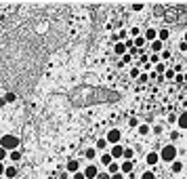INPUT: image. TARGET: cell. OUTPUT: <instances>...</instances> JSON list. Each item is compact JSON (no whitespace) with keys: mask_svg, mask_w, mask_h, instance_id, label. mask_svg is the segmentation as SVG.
I'll return each mask as SVG.
<instances>
[{"mask_svg":"<svg viewBox=\"0 0 187 179\" xmlns=\"http://www.w3.org/2000/svg\"><path fill=\"white\" fill-rule=\"evenodd\" d=\"M160 48H162V42H160V40H153L152 42V51H160Z\"/></svg>","mask_w":187,"mask_h":179,"instance_id":"17","label":"cell"},{"mask_svg":"<svg viewBox=\"0 0 187 179\" xmlns=\"http://www.w3.org/2000/svg\"><path fill=\"white\" fill-rule=\"evenodd\" d=\"M112 179H124V175H122V173H116V175H112Z\"/></svg>","mask_w":187,"mask_h":179,"instance_id":"29","label":"cell"},{"mask_svg":"<svg viewBox=\"0 0 187 179\" xmlns=\"http://www.w3.org/2000/svg\"><path fill=\"white\" fill-rule=\"evenodd\" d=\"M4 103H6V101H4V99H0V107H2V106H4Z\"/></svg>","mask_w":187,"mask_h":179,"instance_id":"31","label":"cell"},{"mask_svg":"<svg viewBox=\"0 0 187 179\" xmlns=\"http://www.w3.org/2000/svg\"><path fill=\"white\" fill-rule=\"evenodd\" d=\"M2 173H4V167H2V164H0V175H2Z\"/></svg>","mask_w":187,"mask_h":179,"instance_id":"32","label":"cell"},{"mask_svg":"<svg viewBox=\"0 0 187 179\" xmlns=\"http://www.w3.org/2000/svg\"><path fill=\"white\" fill-rule=\"evenodd\" d=\"M135 44H137V47H143V44H145V38L137 36V38H135Z\"/></svg>","mask_w":187,"mask_h":179,"instance_id":"20","label":"cell"},{"mask_svg":"<svg viewBox=\"0 0 187 179\" xmlns=\"http://www.w3.org/2000/svg\"><path fill=\"white\" fill-rule=\"evenodd\" d=\"M84 156H86V158H95V150H86Z\"/></svg>","mask_w":187,"mask_h":179,"instance_id":"26","label":"cell"},{"mask_svg":"<svg viewBox=\"0 0 187 179\" xmlns=\"http://www.w3.org/2000/svg\"><path fill=\"white\" fill-rule=\"evenodd\" d=\"M141 179H156V177H153L152 171H147V173H143V177H141Z\"/></svg>","mask_w":187,"mask_h":179,"instance_id":"24","label":"cell"},{"mask_svg":"<svg viewBox=\"0 0 187 179\" xmlns=\"http://www.w3.org/2000/svg\"><path fill=\"white\" fill-rule=\"evenodd\" d=\"M158 160H160V156L156 154V152H149V154H147V164H156Z\"/></svg>","mask_w":187,"mask_h":179,"instance_id":"7","label":"cell"},{"mask_svg":"<svg viewBox=\"0 0 187 179\" xmlns=\"http://www.w3.org/2000/svg\"><path fill=\"white\" fill-rule=\"evenodd\" d=\"M179 127H181V129H187V114H181V116H179Z\"/></svg>","mask_w":187,"mask_h":179,"instance_id":"11","label":"cell"},{"mask_svg":"<svg viewBox=\"0 0 187 179\" xmlns=\"http://www.w3.org/2000/svg\"><path fill=\"white\" fill-rule=\"evenodd\" d=\"M124 158H126V160H132V156H135V152H132V150H130V148H126V150H124Z\"/></svg>","mask_w":187,"mask_h":179,"instance_id":"15","label":"cell"},{"mask_svg":"<svg viewBox=\"0 0 187 179\" xmlns=\"http://www.w3.org/2000/svg\"><path fill=\"white\" fill-rule=\"evenodd\" d=\"M130 34H132L135 38H137V36H139V27H132V30H130Z\"/></svg>","mask_w":187,"mask_h":179,"instance_id":"27","label":"cell"},{"mask_svg":"<svg viewBox=\"0 0 187 179\" xmlns=\"http://www.w3.org/2000/svg\"><path fill=\"white\" fill-rule=\"evenodd\" d=\"M139 133H141V135H147V133H149V127H145V124H143V127L139 129Z\"/></svg>","mask_w":187,"mask_h":179,"instance_id":"25","label":"cell"},{"mask_svg":"<svg viewBox=\"0 0 187 179\" xmlns=\"http://www.w3.org/2000/svg\"><path fill=\"white\" fill-rule=\"evenodd\" d=\"M17 137H13V135H4L2 137V141H0V148H4V150H13V148H17Z\"/></svg>","mask_w":187,"mask_h":179,"instance_id":"2","label":"cell"},{"mask_svg":"<svg viewBox=\"0 0 187 179\" xmlns=\"http://www.w3.org/2000/svg\"><path fill=\"white\" fill-rule=\"evenodd\" d=\"M67 171L70 173H78V160H70L67 162Z\"/></svg>","mask_w":187,"mask_h":179,"instance_id":"8","label":"cell"},{"mask_svg":"<svg viewBox=\"0 0 187 179\" xmlns=\"http://www.w3.org/2000/svg\"><path fill=\"white\" fill-rule=\"evenodd\" d=\"M158 36H160V42H162V40H166V38H168V30H160V32H158Z\"/></svg>","mask_w":187,"mask_h":179,"instance_id":"16","label":"cell"},{"mask_svg":"<svg viewBox=\"0 0 187 179\" xmlns=\"http://www.w3.org/2000/svg\"><path fill=\"white\" fill-rule=\"evenodd\" d=\"M4 156H6V150H4V148H0V160H2Z\"/></svg>","mask_w":187,"mask_h":179,"instance_id":"30","label":"cell"},{"mask_svg":"<svg viewBox=\"0 0 187 179\" xmlns=\"http://www.w3.org/2000/svg\"><path fill=\"white\" fill-rule=\"evenodd\" d=\"M185 44H187V32H185Z\"/></svg>","mask_w":187,"mask_h":179,"instance_id":"33","label":"cell"},{"mask_svg":"<svg viewBox=\"0 0 187 179\" xmlns=\"http://www.w3.org/2000/svg\"><path fill=\"white\" fill-rule=\"evenodd\" d=\"M11 158H13V160H15V162H17V160H19V158H21V154H19V152H17V150H15V152H11Z\"/></svg>","mask_w":187,"mask_h":179,"instance_id":"23","label":"cell"},{"mask_svg":"<svg viewBox=\"0 0 187 179\" xmlns=\"http://www.w3.org/2000/svg\"><path fill=\"white\" fill-rule=\"evenodd\" d=\"M74 179H84V173H74Z\"/></svg>","mask_w":187,"mask_h":179,"instance_id":"28","label":"cell"},{"mask_svg":"<svg viewBox=\"0 0 187 179\" xmlns=\"http://www.w3.org/2000/svg\"><path fill=\"white\" fill-rule=\"evenodd\" d=\"M183 171V162H173V173H181Z\"/></svg>","mask_w":187,"mask_h":179,"instance_id":"13","label":"cell"},{"mask_svg":"<svg viewBox=\"0 0 187 179\" xmlns=\"http://www.w3.org/2000/svg\"><path fill=\"white\" fill-rule=\"evenodd\" d=\"M15 99H17V95H15V93H6V97H4V101H9V103H13Z\"/></svg>","mask_w":187,"mask_h":179,"instance_id":"18","label":"cell"},{"mask_svg":"<svg viewBox=\"0 0 187 179\" xmlns=\"http://www.w3.org/2000/svg\"><path fill=\"white\" fill-rule=\"evenodd\" d=\"M97 175H99V171H97V167H93V164L84 169V179H95Z\"/></svg>","mask_w":187,"mask_h":179,"instance_id":"3","label":"cell"},{"mask_svg":"<svg viewBox=\"0 0 187 179\" xmlns=\"http://www.w3.org/2000/svg\"><path fill=\"white\" fill-rule=\"evenodd\" d=\"M132 169H135V162H132V160H124V162L120 164V171H122V175H124V173H132Z\"/></svg>","mask_w":187,"mask_h":179,"instance_id":"4","label":"cell"},{"mask_svg":"<svg viewBox=\"0 0 187 179\" xmlns=\"http://www.w3.org/2000/svg\"><path fill=\"white\" fill-rule=\"evenodd\" d=\"M122 154H124V148H120V145H114V148H112V158H120Z\"/></svg>","mask_w":187,"mask_h":179,"instance_id":"6","label":"cell"},{"mask_svg":"<svg viewBox=\"0 0 187 179\" xmlns=\"http://www.w3.org/2000/svg\"><path fill=\"white\" fill-rule=\"evenodd\" d=\"M156 36H158V32H156V30H152V27H149V30H147V32H145V40H153V38H156Z\"/></svg>","mask_w":187,"mask_h":179,"instance_id":"10","label":"cell"},{"mask_svg":"<svg viewBox=\"0 0 187 179\" xmlns=\"http://www.w3.org/2000/svg\"><path fill=\"white\" fill-rule=\"evenodd\" d=\"M105 145H107V139H99V141H97V148H99V150H103Z\"/></svg>","mask_w":187,"mask_h":179,"instance_id":"21","label":"cell"},{"mask_svg":"<svg viewBox=\"0 0 187 179\" xmlns=\"http://www.w3.org/2000/svg\"><path fill=\"white\" fill-rule=\"evenodd\" d=\"M118 169H120V167H118V162H112V164L107 167V171H109L112 175H116V173H118Z\"/></svg>","mask_w":187,"mask_h":179,"instance_id":"14","label":"cell"},{"mask_svg":"<svg viewBox=\"0 0 187 179\" xmlns=\"http://www.w3.org/2000/svg\"><path fill=\"white\" fill-rule=\"evenodd\" d=\"M124 51H126V47H124V44H120V42H118V44H116V53H118V55H122V53H124Z\"/></svg>","mask_w":187,"mask_h":179,"instance_id":"19","label":"cell"},{"mask_svg":"<svg viewBox=\"0 0 187 179\" xmlns=\"http://www.w3.org/2000/svg\"><path fill=\"white\" fill-rule=\"evenodd\" d=\"M118 139H120V131H118V129H112V131L107 133V141L118 143Z\"/></svg>","mask_w":187,"mask_h":179,"instance_id":"5","label":"cell"},{"mask_svg":"<svg viewBox=\"0 0 187 179\" xmlns=\"http://www.w3.org/2000/svg\"><path fill=\"white\" fill-rule=\"evenodd\" d=\"M101 162L109 167V164H112V154H103V156H101Z\"/></svg>","mask_w":187,"mask_h":179,"instance_id":"12","label":"cell"},{"mask_svg":"<svg viewBox=\"0 0 187 179\" xmlns=\"http://www.w3.org/2000/svg\"><path fill=\"white\" fill-rule=\"evenodd\" d=\"M95 179H112V175H109V173H99Z\"/></svg>","mask_w":187,"mask_h":179,"instance_id":"22","label":"cell"},{"mask_svg":"<svg viewBox=\"0 0 187 179\" xmlns=\"http://www.w3.org/2000/svg\"><path fill=\"white\" fill-rule=\"evenodd\" d=\"M4 175H6L9 179H13L15 175H17V169H15V167H9V169H4Z\"/></svg>","mask_w":187,"mask_h":179,"instance_id":"9","label":"cell"},{"mask_svg":"<svg viewBox=\"0 0 187 179\" xmlns=\"http://www.w3.org/2000/svg\"><path fill=\"white\" fill-rule=\"evenodd\" d=\"M160 158H162V160H166V162H173V160L177 158V148H175V145H164Z\"/></svg>","mask_w":187,"mask_h":179,"instance_id":"1","label":"cell"}]
</instances>
